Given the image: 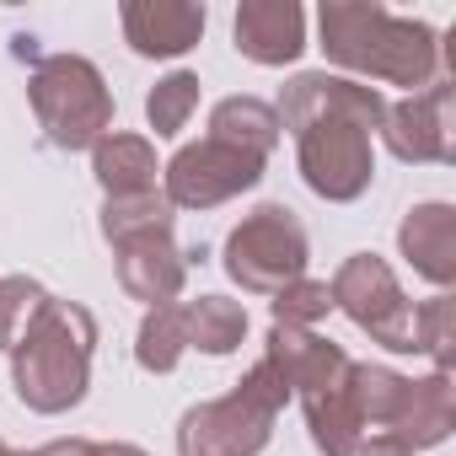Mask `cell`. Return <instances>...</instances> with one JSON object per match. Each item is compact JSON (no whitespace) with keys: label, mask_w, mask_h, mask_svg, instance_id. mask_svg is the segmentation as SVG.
Instances as JSON below:
<instances>
[{"label":"cell","mask_w":456,"mask_h":456,"mask_svg":"<svg viewBox=\"0 0 456 456\" xmlns=\"http://www.w3.org/2000/svg\"><path fill=\"white\" fill-rule=\"evenodd\" d=\"M317 33H322V54L354 76L408 86V92H424L440 81L435 28H424L419 17H397L376 0H328L317 12Z\"/></svg>","instance_id":"6da1fadb"},{"label":"cell","mask_w":456,"mask_h":456,"mask_svg":"<svg viewBox=\"0 0 456 456\" xmlns=\"http://www.w3.org/2000/svg\"><path fill=\"white\" fill-rule=\"evenodd\" d=\"M92 344H97V322H92L86 306L44 301L38 317L28 322V333L12 344L17 397L33 413H65V408H76L86 397Z\"/></svg>","instance_id":"7a4b0ae2"},{"label":"cell","mask_w":456,"mask_h":456,"mask_svg":"<svg viewBox=\"0 0 456 456\" xmlns=\"http://www.w3.org/2000/svg\"><path fill=\"white\" fill-rule=\"evenodd\" d=\"M290 397L296 392H290L285 370L264 354L237 381V392H225V397L199 403V408L183 413V424H177V456H258L269 445L274 413Z\"/></svg>","instance_id":"3957f363"},{"label":"cell","mask_w":456,"mask_h":456,"mask_svg":"<svg viewBox=\"0 0 456 456\" xmlns=\"http://www.w3.org/2000/svg\"><path fill=\"white\" fill-rule=\"evenodd\" d=\"M28 97H33V113H38L49 145H60V151H86L102 134H113V92H108L102 70L81 54L38 60Z\"/></svg>","instance_id":"277c9868"},{"label":"cell","mask_w":456,"mask_h":456,"mask_svg":"<svg viewBox=\"0 0 456 456\" xmlns=\"http://www.w3.org/2000/svg\"><path fill=\"white\" fill-rule=\"evenodd\" d=\"M225 274L253 296H280L306 274V225L285 204H258L225 237Z\"/></svg>","instance_id":"5b68a950"},{"label":"cell","mask_w":456,"mask_h":456,"mask_svg":"<svg viewBox=\"0 0 456 456\" xmlns=\"http://www.w3.org/2000/svg\"><path fill=\"white\" fill-rule=\"evenodd\" d=\"M296 134V156H301V177L312 193L349 204L370 188L376 177V151H370V129L344 118V113H317L306 118Z\"/></svg>","instance_id":"8992f818"},{"label":"cell","mask_w":456,"mask_h":456,"mask_svg":"<svg viewBox=\"0 0 456 456\" xmlns=\"http://www.w3.org/2000/svg\"><path fill=\"white\" fill-rule=\"evenodd\" d=\"M333 306H344L354 317V328H365L376 344L397 349V354H413L419 338H413V301L403 296L397 274L376 258V253H354L338 274H333Z\"/></svg>","instance_id":"52a82bcc"},{"label":"cell","mask_w":456,"mask_h":456,"mask_svg":"<svg viewBox=\"0 0 456 456\" xmlns=\"http://www.w3.org/2000/svg\"><path fill=\"white\" fill-rule=\"evenodd\" d=\"M264 161L269 156H253L242 145H225V140L204 134L199 145H183L167 161V188L161 193H167L172 209H209V204L248 193L264 177Z\"/></svg>","instance_id":"ba28073f"},{"label":"cell","mask_w":456,"mask_h":456,"mask_svg":"<svg viewBox=\"0 0 456 456\" xmlns=\"http://www.w3.org/2000/svg\"><path fill=\"white\" fill-rule=\"evenodd\" d=\"M381 134L397 161H456V86L435 81L408 102L387 108Z\"/></svg>","instance_id":"9c48e42d"},{"label":"cell","mask_w":456,"mask_h":456,"mask_svg":"<svg viewBox=\"0 0 456 456\" xmlns=\"http://www.w3.org/2000/svg\"><path fill=\"white\" fill-rule=\"evenodd\" d=\"M317 113H344V118H354V124H365V129L376 134L381 118H387V102H381L376 86L349 81V76H296V81L280 92V108H274L280 129H301V124L317 118Z\"/></svg>","instance_id":"30bf717a"},{"label":"cell","mask_w":456,"mask_h":456,"mask_svg":"<svg viewBox=\"0 0 456 456\" xmlns=\"http://www.w3.org/2000/svg\"><path fill=\"white\" fill-rule=\"evenodd\" d=\"M209 12L193 0H129L124 6V38L145 60H177L204 38Z\"/></svg>","instance_id":"8fae6325"},{"label":"cell","mask_w":456,"mask_h":456,"mask_svg":"<svg viewBox=\"0 0 456 456\" xmlns=\"http://www.w3.org/2000/svg\"><path fill=\"white\" fill-rule=\"evenodd\" d=\"M237 49L253 65H290L306 49V12L296 0H242L237 6Z\"/></svg>","instance_id":"7c38bea8"},{"label":"cell","mask_w":456,"mask_h":456,"mask_svg":"<svg viewBox=\"0 0 456 456\" xmlns=\"http://www.w3.org/2000/svg\"><path fill=\"white\" fill-rule=\"evenodd\" d=\"M113 253H118V285H124L134 301H145L151 312H156V306H172V296H177L183 280H188V258L172 248V232L124 242V248H113Z\"/></svg>","instance_id":"4fadbf2b"},{"label":"cell","mask_w":456,"mask_h":456,"mask_svg":"<svg viewBox=\"0 0 456 456\" xmlns=\"http://www.w3.org/2000/svg\"><path fill=\"white\" fill-rule=\"evenodd\" d=\"M397 242H403L408 264L429 285H451L456 280V209L451 204H419V209H408Z\"/></svg>","instance_id":"5bb4252c"},{"label":"cell","mask_w":456,"mask_h":456,"mask_svg":"<svg viewBox=\"0 0 456 456\" xmlns=\"http://www.w3.org/2000/svg\"><path fill=\"white\" fill-rule=\"evenodd\" d=\"M451 424H456V392H451L445 370H435L429 381H408L403 408H397L387 435H397V440H408L419 451V445H440L451 435Z\"/></svg>","instance_id":"9a60e30c"},{"label":"cell","mask_w":456,"mask_h":456,"mask_svg":"<svg viewBox=\"0 0 456 456\" xmlns=\"http://www.w3.org/2000/svg\"><path fill=\"white\" fill-rule=\"evenodd\" d=\"M92 172L108 188V199L124 193H151L156 188V151L140 134H102L92 145Z\"/></svg>","instance_id":"2e32d148"},{"label":"cell","mask_w":456,"mask_h":456,"mask_svg":"<svg viewBox=\"0 0 456 456\" xmlns=\"http://www.w3.org/2000/svg\"><path fill=\"white\" fill-rule=\"evenodd\" d=\"M183 328H188V349L232 354L248 338V312L225 296H199V301H183Z\"/></svg>","instance_id":"e0dca14e"},{"label":"cell","mask_w":456,"mask_h":456,"mask_svg":"<svg viewBox=\"0 0 456 456\" xmlns=\"http://www.w3.org/2000/svg\"><path fill=\"white\" fill-rule=\"evenodd\" d=\"M209 134L225 140V145H242V151H253V156H269L274 140H280V118H274V108L258 102V97H225V102H215V113H209Z\"/></svg>","instance_id":"ac0fdd59"},{"label":"cell","mask_w":456,"mask_h":456,"mask_svg":"<svg viewBox=\"0 0 456 456\" xmlns=\"http://www.w3.org/2000/svg\"><path fill=\"white\" fill-rule=\"evenodd\" d=\"M161 232H172V204H167L161 188L108 199V209H102V237H108L113 248L140 242V237H161Z\"/></svg>","instance_id":"d6986e66"},{"label":"cell","mask_w":456,"mask_h":456,"mask_svg":"<svg viewBox=\"0 0 456 456\" xmlns=\"http://www.w3.org/2000/svg\"><path fill=\"white\" fill-rule=\"evenodd\" d=\"M188 349V328H183V306H156L145 322H140V338H134V360L145 370H172Z\"/></svg>","instance_id":"ffe728a7"},{"label":"cell","mask_w":456,"mask_h":456,"mask_svg":"<svg viewBox=\"0 0 456 456\" xmlns=\"http://www.w3.org/2000/svg\"><path fill=\"white\" fill-rule=\"evenodd\" d=\"M193 108H199V76H193V70H172V76L156 81L151 97H145V118H151V129H156L161 140L183 134V124L193 118Z\"/></svg>","instance_id":"44dd1931"},{"label":"cell","mask_w":456,"mask_h":456,"mask_svg":"<svg viewBox=\"0 0 456 456\" xmlns=\"http://www.w3.org/2000/svg\"><path fill=\"white\" fill-rule=\"evenodd\" d=\"M413 338H419V354H429L440 370H451V360H456V301L435 296V301L413 306Z\"/></svg>","instance_id":"7402d4cb"},{"label":"cell","mask_w":456,"mask_h":456,"mask_svg":"<svg viewBox=\"0 0 456 456\" xmlns=\"http://www.w3.org/2000/svg\"><path fill=\"white\" fill-rule=\"evenodd\" d=\"M49 296H44V285L38 280H0V349H12L22 333H28V322L38 317V306H44Z\"/></svg>","instance_id":"603a6c76"},{"label":"cell","mask_w":456,"mask_h":456,"mask_svg":"<svg viewBox=\"0 0 456 456\" xmlns=\"http://www.w3.org/2000/svg\"><path fill=\"white\" fill-rule=\"evenodd\" d=\"M328 312H333V290L322 280H296V285H285L274 296V322L280 328H312Z\"/></svg>","instance_id":"cb8c5ba5"},{"label":"cell","mask_w":456,"mask_h":456,"mask_svg":"<svg viewBox=\"0 0 456 456\" xmlns=\"http://www.w3.org/2000/svg\"><path fill=\"white\" fill-rule=\"evenodd\" d=\"M0 456H102V445H92V440H54L44 451H6L0 445Z\"/></svg>","instance_id":"d4e9b609"},{"label":"cell","mask_w":456,"mask_h":456,"mask_svg":"<svg viewBox=\"0 0 456 456\" xmlns=\"http://www.w3.org/2000/svg\"><path fill=\"white\" fill-rule=\"evenodd\" d=\"M354 456H413V445L397 440V435H370V440H360Z\"/></svg>","instance_id":"484cf974"},{"label":"cell","mask_w":456,"mask_h":456,"mask_svg":"<svg viewBox=\"0 0 456 456\" xmlns=\"http://www.w3.org/2000/svg\"><path fill=\"white\" fill-rule=\"evenodd\" d=\"M102 456H145V451H134V445H102Z\"/></svg>","instance_id":"4316f807"}]
</instances>
